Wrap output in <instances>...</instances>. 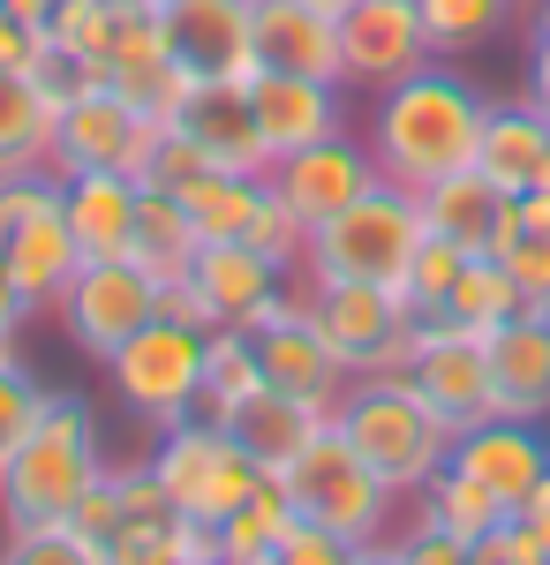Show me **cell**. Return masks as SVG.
Returning a JSON list of instances; mask_svg holds the SVG:
<instances>
[{
  "label": "cell",
  "instance_id": "1",
  "mask_svg": "<svg viewBox=\"0 0 550 565\" xmlns=\"http://www.w3.org/2000/svg\"><path fill=\"white\" fill-rule=\"evenodd\" d=\"M483 121H490V98L467 84L461 68L430 61V68H415V76H400L392 90H378L370 136H362V143H370V159H378L384 181H400V189L423 196L430 181L475 167Z\"/></svg>",
  "mask_w": 550,
  "mask_h": 565
},
{
  "label": "cell",
  "instance_id": "2",
  "mask_svg": "<svg viewBox=\"0 0 550 565\" xmlns=\"http://www.w3.org/2000/svg\"><path fill=\"white\" fill-rule=\"evenodd\" d=\"M106 430L91 415V399L76 392H53L45 415L31 423V437L8 452L0 468V527H53V521H76V505L91 498V482L106 476Z\"/></svg>",
  "mask_w": 550,
  "mask_h": 565
},
{
  "label": "cell",
  "instance_id": "3",
  "mask_svg": "<svg viewBox=\"0 0 550 565\" xmlns=\"http://www.w3.org/2000/svg\"><path fill=\"white\" fill-rule=\"evenodd\" d=\"M332 430L378 468L384 490H392L400 505L453 460V430L430 415L423 392L408 385L400 370H384V377H347V392H339V407H332Z\"/></svg>",
  "mask_w": 550,
  "mask_h": 565
},
{
  "label": "cell",
  "instance_id": "4",
  "mask_svg": "<svg viewBox=\"0 0 550 565\" xmlns=\"http://www.w3.org/2000/svg\"><path fill=\"white\" fill-rule=\"evenodd\" d=\"M423 234H430L423 196L378 174L347 212H332L325 226H309V242H302V279H370V287H400L408 264H415V249H423Z\"/></svg>",
  "mask_w": 550,
  "mask_h": 565
},
{
  "label": "cell",
  "instance_id": "5",
  "mask_svg": "<svg viewBox=\"0 0 550 565\" xmlns=\"http://www.w3.org/2000/svg\"><path fill=\"white\" fill-rule=\"evenodd\" d=\"M279 490H287V505H295V521L309 527H332V535H347L355 551L362 543H378V535H392L400 527V498L384 490V476L347 445V437L325 423V430L302 445L295 460L279 468Z\"/></svg>",
  "mask_w": 550,
  "mask_h": 565
},
{
  "label": "cell",
  "instance_id": "6",
  "mask_svg": "<svg viewBox=\"0 0 550 565\" xmlns=\"http://www.w3.org/2000/svg\"><path fill=\"white\" fill-rule=\"evenodd\" d=\"M295 279L302 271L272 264L264 249H250V242H204V249L189 257V271L159 287V317H181V324H197V332H250Z\"/></svg>",
  "mask_w": 550,
  "mask_h": 565
},
{
  "label": "cell",
  "instance_id": "7",
  "mask_svg": "<svg viewBox=\"0 0 550 565\" xmlns=\"http://www.w3.org/2000/svg\"><path fill=\"white\" fill-rule=\"evenodd\" d=\"M302 302H309V324L325 332V348L347 377H384L400 370L423 317L408 309L400 287H370V279H302Z\"/></svg>",
  "mask_w": 550,
  "mask_h": 565
},
{
  "label": "cell",
  "instance_id": "8",
  "mask_svg": "<svg viewBox=\"0 0 550 565\" xmlns=\"http://www.w3.org/2000/svg\"><path fill=\"white\" fill-rule=\"evenodd\" d=\"M204 340L197 324L181 317H151L144 332H128L121 348L106 354V385L144 430H167L181 415H197V392H204Z\"/></svg>",
  "mask_w": 550,
  "mask_h": 565
},
{
  "label": "cell",
  "instance_id": "9",
  "mask_svg": "<svg viewBox=\"0 0 550 565\" xmlns=\"http://www.w3.org/2000/svg\"><path fill=\"white\" fill-rule=\"evenodd\" d=\"M144 460H151V476L167 482V498L189 521H212V527L264 482V468H256L250 452L226 437V423H212V415H181L167 430H151V452Z\"/></svg>",
  "mask_w": 550,
  "mask_h": 565
},
{
  "label": "cell",
  "instance_id": "10",
  "mask_svg": "<svg viewBox=\"0 0 550 565\" xmlns=\"http://www.w3.org/2000/svg\"><path fill=\"white\" fill-rule=\"evenodd\" d=\"M159 114H144V106H128L121 90H91L76 106H61L53 114V136H45V167L68 181V174H136L151 167V143H159Z\"/></svg>",
  "mask_w": 550,
  "mask_h": 565
},
{
  "label": "cell",
  "instance_id": "11",
  "mask_svg": "<svg viewBox=\"0 0 550 565\" xmlns=\"http://www.w3.org/2000/svg\"><path fill=\"white\" fill-rule=\"evenodd\" d=\"M159 317V279L144 271L136 257H84V271L61 287L53 302V324L68 332V348L106 362L128 332H144Z\"/></svg>",
  "mask_w": 550,
  "mask_h": 565
},
{
  "label": "cell",
  "instance_id": "12",
  "mask_svg": "<svg viewBox=\"0 0 550 565\" xmlns=\"http://www.w3.org/2000/svg\"><path fill=\"white\" fill-rule=\"evenodd\" d=\"M430 31H423V8L415 0H362L339 15V84L347 90H392L400 76L430 68Z\"/></svg>",
  "mask_w": 550,
  "mask_h": 565
},
{
  "label": "cell",
  "instance_id": "13",
  "mask_svg": "<svg viewBox=\"0 0 550 565\" xmlns=\"http://www.w3.org/2000/svg\"><path fill=\"white\" fill-rule=\"evenodd\" d=\"M167 53L189 84L256 76V0H167Z\"/></svg>",
  "mask_w": 550,
  "mask_h": 565
},
{
  "label": "cell",
  "instance_id": "14",
  "mask_svg": "<svg viewBox=\"0 0 550 565\" xmlns=\"http://www.w3.org/2000/svg\"><path fill=\"white\" fill-rule=\"evenodd\" d=\"M256 340V370H264V385L295 392V399H309V407H325L332 415L339 392H347V370L332 362V348H325V332L309 324V302H302V279L279 295V302L264 309L250 324Z\"/></svg>",
  "mask_w": 550,
  "mask_h": 565
},
{
  "label": "cell",
  "instance_id": "15",
  "mask_svg": "<svg viewBox=\"0 0 550 565\" xmlns=\"http://www.w3.org/2000/svg\"><path fill=\"white\" fill-rule=\"evenodd\" d=\"M400 377L423 392V407L453 437L498 415V399H490V354H483V340H467V332H437V324H423L415 348H408V362H400Z\"/></svg>",
  "mask_w": 550,
  "mask_h": 565
},
{
  "label": "cell",
  "instance_id": "16",
  "mask_svg": "<svg viewBox=\"0 0 550 565\" xmlns=\"http://www.w3.org/2000/svg\"><path fill=\"white\" fill-rule=\"evenodd\" d=\"M167 129L219 174H272L250 84H181V98L167 106Z\"/></svg>",
  "mask_w": 550,
  "mask_h": 565
},
{
  "label": "cell",
  "instance_id": "17",
  "mask_svg": "<svg viewBox=\"0 0 550 565\" xmlns=\"http://www.w3.org/2000/svg\"><path fill=\"white\" fill-rule=\"evenodd\" d=\"M378 181V159H370V143L362 136H325V143H309V151H287L279 167H272V189H279V204L302 218V226H325L332 212H347L362 189Z\"/></svg>",
  "mask_w": 550,
  "mask_h": 565
},
{
  "label": "cell",
  "instance_id": "18",
  "mask_svg": "<svg viewBox=\"0 0 550 565\" xmlns=\"http://www.w3.org/2000/svg\"><path fill=\"white\" fill-rule=\"evenodd\" d=\"M250 106H256V129H264L272 167H279L287 151H309V143H325V136L347 129V84H325V76L256 68L250 76Z\"/></svg>",
  "mask_w": 550,
  "mask_h": 565
},
{
  "label": "cell",
  "instance_id": "19",
  "mask_svg": "<svg viewBox=\"0 0 550 565\" xmlns=\"http://www.w3.org/2000/svg\"><path fill=\"white\" fill-rule=\"evenodd\" d=\"M453 468L475 476L506 513H520V505L536 498V482L550 476V437H543V423L490 415V423H475V430L453 437Z\"/></svg>",
  "mask_w": 550,
  "mask_h": 565
},
{
  "label": "cell",
  "instance_id": "20",
  "mask_svg": "<svg viewBox=\"0 0 550 565\" xmlns=\"http://www.w3.org/2000/svg\"><path fill=\"white\" fill-rule=\"evenodd\" d=\"M490 354V399L512 423H550V309H512L483 340Z\"/></svg>",
  "mask_w": 550,
  "mask_h": 565
},
{
  "label": "cell",
  "instance_id": "21",
  "mask_svg": "<svg viewBox=\"0 0 550 565\" xmlns=\"http://www.w3.org/2000/svg\"><path fill=\"white\" fill-rule=\"evenodd\" d=\"M423 218H430V234L461 242L467 257H498L506 234L520 226V196H506L483 167H467V174H445L423 189Z\"/></svg>",
  "mask_w": 550,
  "mask_h": 565
},
{
  "label": "cell",
  "instance_id": "22",
  "mask_svg": "<svg viewBox=\"0 0 550 565\" xmlns=\"http://www.w3.org/2000/svg\"><path fill=\"white\" fill-rule=\"evenodd\" d=\"M475 167L506 196H550V114L536 98H490Z\"/></svg>",
  "mask_w": 550,
  "mask_h": 565
},
{
  "label": "cell",
  "instance_id": "23",
  "mask_svg": "<svg viewBox=\"0 0 550 565\" xmlns=\"http://www.w3.org/2000/svg\"><path fill=\"white\" fill-rule=\"evenodd\" d=\"M256 68L339 84V15L309 0H256Z\"/></svg>",
  "mask_w": 550,
  "mask_h": 565
},
{
  "label": "cell",
  "instance_id": "24",
  "mask_svg": "<svg viewBox=\"0 0 550 565\" xmlns=\"http://www.w3.org/2000/svg\"><path fill=\"white\" fill-rule=\"evenodd\" d=\"M0 257H8V271L23 279V295H31L39 317H45V309L61 302V287L84 271V242H76V226H68L61 204H45V212H31L15 234H0Z\"/></svg>",
  "mask_w": 550,
  "mask_h": 565
},
{
  "label": "cell",
  "instance_id": "25",
  "mask_svg": "<svg viewBox=\"0 0 550 565\" xmlns=\"http://www.w3.org/2000/svg\"><path fill=\"white\" fill-rule=\"evenodd\" d=\"M325 423H332L325 407H309V399H295V392H279V385H256L250 399L226 415V437L250 452L264 476H279V468H287V460H295Z\"/></svg>",
  "mask_w": 550,
  "mask_h": 565
},
{
  "label": "cell",
  "instance_id": "26",
  "mask_svg": "<svg viewBox=\"0 0 550 565\" xmlns=\"http://www.w3.org/2000/svg\"><path fill=\"white\" fill-rule=\"evenodd\" d=\"M136 196H144L136 174H68L61 181V212L76 226L84 257H128V242H136Z\"/></svg>",
  "mask_w": 550,
  "mask_h": 565
},
{
  "label": "cell",
  "instance_id": "27",
  "mask_svg": "<svg viewBox=\"0 0 550 565\" xmlns=\"http://www.w3.org/2000/svg\"><path fill=\"white\" fill-rule=\"evenodd\" d=\"M181 212L197 226V242H256V218L272 204V174H197L189 189H173Z\"/></svg>",
  "mask_w": 550,
  "mask_h": 565
},
{
  "label": "cell",
  "instance_id": "28",
  "mask_svg": "<svg viewBox=\"0 0 550 565\" xmlns=\"http://www.w3.org/2000/svg\"><path fill=\"white\" fill-rule=\"evenodd\" d=\"M512 309H520V295H512L506 264H498V257H467L461 279H453V295L430 309L423 324H437V332H467V340H490Z\"/></svg>",
  "mask_w": 550,
  "mask_h": 565
},
{
  "label": "cell",
  "instance_id": "29",
  "mask_svg": "<svg viewBox=\"0 0 550 565\" xmlns=\"http://www.w3.org/2000/svg\"><path fill=\"white\" fill-rule=\"evenodd\" d=\"M197 249H204V242H197V226H189V212H181V196H173V189H159V181H144L128 257L144 264L159 287H167V279H181V271H189V257H197Z\"/></svg>",
  "mask_w": 550,
  "mask_h": 565
},
{
  "label": "cell",
  "instance_id": "30",
  "mask_svg": "<svg viewBox=\"0 0 550 565\" xmlns=\"http://www.w3.org/2000/svg\"><path fill=\"white\" fill-rule=\"evenodd\" d=\"M287 535H295V505H287V490H279V482L264 476L250 498L219 521V558H226V565H272Z\"/></svg>",
  "mask_w": 550,
  "mask_h": 565
},
{
  "label": "cell",
  "instance_id": "31",
  "mask_svg": "<svg viewBox=\"0 0 550 565\" xmlns=\"http://www.w3.org/2000/svg\"><path fill=\"white\" fill-rule=\"evenodd\" d=\"M45 136H53V106L23 68H0V181L45 167Z\"/></svg>",
  "mask_w": 550,
  "mask_h": 565
},
{
  "label": "cell",
  "instance_id": "32",
  "mask_svg": "<svg viewBox=\"0 0 550 565\" xmlns=\"http://www.w3.org/2000/svg\"><path fill=\"white\" fill-rule=\"evenodd\" d=\"M408 505H415L423 521H437V527H453V535H467V543H483V535H490L498 521H512L506 505H498V498H490V490H483L475 476H461L453 460H445V468H437V476H430L423 490L408 498Z\"/></svg>",
  "mask_w": 550,
  "mask_h": 565
},
{
  "label": "cell",
  "instance_id": "33",
  "mask_svg": "<svg viewBox=\"0 0 550 565\" xmlns=\"http://www.w3.org/2000/svg\"><path fill=\"white\" fill-rule=\"evenodd\" d=\"M415 8H423V31H430V53L437 61L490 45L520 15V0H415Z\"/></svg>",
  "mask_w": 550,
  "mask_h": 565
},
{
  "label": "cell",
  "instance_id": "34",
  "mask_svg": "<svg viewBox=\"0 0 550 565\" xmlns=\"http://www.w3.org/2000/svg\"><path fill=\"white\" fill-rule=\"evenodd\" d=\"M256 385H264V370H256V340H250V332H212V340H204V392H197V415L226 423Z\"/></svg>",
  "mask_w": 550,
  "mask_h": 565
},
{
  "label": "cell",
  "instance_id": "35",
  "mask_svg": "<svg viewBox=\"0 0 550 565\" xmlns=\"http://www.w3.org/2000/svg\"><path fill=\"white\" fill-rule=\"evenodd\" d=\"M0 565H114V558L76 521H53V527H15L0 543Z\"/></svg>",
  "mask_w": 550,
  "mask_h": 565
},
{
  "label": "cell",
  "instance_id": "36",
  "mask_svg": "<svg viewBox=\"0 0 550 565\" xmlns=\"http://www.w3.org/2000/svg\"><path fill=\"white\" fill-rule=\"evenodd\" d=\"M498 264H506L520 309H550V226L543 218H520L506 234V249H498Z\"/></svg>",
  "mask_w": 550,
  "mask_h": 565
},
{
  "label": "cell",
  "instance_id": "37",
  "mask_svg": "<svg viewBox=\"0 0 550 565\" xmlns=\"http://www.w3.org/2000/svg\"><path fill=\"white\" fill-rule=\"evenodd\" d=\"M45 399H53V385L31 370V354H23V362H0V468H8V452L31 437V423L45 415Z\"/></svg>",
  "mask_w": 550,
  "mask_h": 565
},
{
  "label": "cell",
  "instance_id": "38",
  "mask_svg": "<svg viewBox=\"0 0 550 565\" xmlns=\"http://www.w3.org/2000/svg\"><path fill=\"white\" fill-rule=\"evenodd\" d=\"M31 84H39V90H45V106L61 114V106H76V98H91V90L106 84V76H98V61H91V53H76V45H61L53 31H45L39 61H31Z\"/></svg>",
  "mask_w": 550,
  "mask_h": 565
},
{
  "label": "cell",
  "instance_id": "39",
  "mask_svg": "<svg viewBox=\"0 0 550 565\" xmlns=\"http://www.w3.org/2000/svg\"><path fill=\"white\" fill-rule=\"evenodd\" d=\"M467 249L461 242H445V234H423V249H415V264H408V279H400V295H408V309L415 317H430V309L453 295V279H461Z\"/></svg>",
  "mask_w": 550,
  "mask_h": 565
},
{
  "label": "cell",
  "instance_id": "40",
  "mask_svg": "<svg viewBox=\"0 0 550 565\" xmlns=\"http://www.w3.org/2000/svg\"><path fill=\"white\" fill-rule=\"evenodd\" d=\"M392 543H400L408 565H475V543L453 535V527H437V521H423V513H408V521L392 527Z\"/></svg>",
  "mask_w": 550,
  "mask_h": 565
},
{
  "label": "cell",
  "instance_id": "41",
  "mask_svg": "<svg viewBox=\"0 0 550 565\" xmlns=\"http://www.w3.org/2000/svg\"><path fill=\"white\" fill-rule=\"evenodd\" d=\"M272 565H355V543H347V535H332V527L295 521V535L279 543V558H272Z\"/></svg>",
  "mask_w": 550,
  "mask_h": 565
},
{
  "label": "cell",
  "instance_id": "42",
  "mask_svg": "<svg viewBox=\"0 0 550 565\" xmlns=\"http://www.w3.org/2000/svg\"><path fill=\"white\" fill-rule=\"evenodd\" d=\"M475 565H550V558H543V543H536L520 521H498L483 543H475Z\"/></svg>",
  "mask_w": 550,
  "mask_h": 565
},
{
  "label": "cell",
  "instance_id": "43",
  "mask_svg": "<svg viewBox=\"0 0 550 565\" xmlns=\"http://www.w3.org/2000/svg\"><path fill=\"white\" fill-rule=\"evenodd\" d=\"M39 45H45V23H15V15H0V68H23V76H31Z\"/></svg>",
  "mask_w": 550,
  "mask_h": 565
},
{
  "label": "cell",
  "instance_id": "44",
  "mask_svg": "<svg viewBox=\"0 0 550 565\" xmlns=\"http://www.w3.org/2000/svg\"><path fill=\"white\" fill-rule=\"evenodd\" d=\"M31 317H39V302L23 295V279L8 271V257H0V324H8V332H23Z\"/></svg>",
  "mask_w": 550,
  "mask_h": 565
},
{
  "label": "cell",
  "instance_id": "45",
  "mask_svg": "<svg viewBox=\"0 0 550 565\" xmlns=\"http://www.w3.org/2000/svg\"><path fill=\"white\" fill-rule=\"evenodd\" d=\"M512 521L528 527V535H536V543H543V558H550V476L536 482V498H528V505H520V513H512Z\"/></svg>",
  "mask_w": 550,
  "mask_h": 565
},
{
  "label": "cell",
  "instance_id": "46",
  "mask_svg": "<svg viewBox=\"0 0 550 565\" xmlns=\"http://www.w3.org/2000/svg\"><path fill=\"white\" fill-rule=\"evenodd\" d=\"M528 98L550 114V39H536L528 45Z\"/></svg>",
  "mask_w": 550,
  "mask_h": 565
},
{
  "label": "cell",
  "instance_id": "47",
  "mask_svg": "<svg viewBox=\"0 0 550 565\" xmlns=\"http://www.w3.org/2000/svg\"><path fill=\"white\" fill-rule=\"evenodd\" d=\"M355 565H408V558H400V543H392V535H378V543H362V551H355Z\"/></svg>",
  "mask_w": 550,
  "mask_h": 565
},
{
  "label": "cell",
  "instance_id": "48",
  "mask_svg": "<svg viewBox=\"0 0 550 565\" xmlns=\"http://www.w3.org/2000/svg\"><path fill=\"white\" fill-rule=\"evenodd\" d=\"M0 8H8L15 23H45V15H53V0H0Z\"/></svg>",
  "mask_w": 550,
  "mask_h": 565
},
{
  "label": "cell",
  "instance_id": "49",
  "mask_svg": "<svg viewBox=\"0 0 550 565\" xmlns=\"http://www.w3.org/2000/svg\"><path fill=\"white\" fill-rule=\"evenodd\" d=\"M0 362H23V332H8V324H0Z\"/></svg>",
  "mask_w": 550,
  "mask_h": 565
},
{
  "label": "cell",
  "instance_id": "50",
  "mask_svg": "<svg viewBox=\"0 0 550 565\" xmlns=\"http://www.w3.org/2000/svg\"><path fill=\"white\" fill-rule=\"evenodd\" d=\"M309 8H325V15H347V8H362V0H309Z\"/></svg>",
  "mask_w": 550,
  "mask_h": 565
},
{
  "label": "cell",
  "instance_id": "51",
  "mask_svg": "<svg viewBox=\"0 0 550 565\" xmlns=\"http://www.w3.org/2000/svg\"><path fill=\"white\" fill-rule=\"evenodd\" d=\"M136 8H167V0H136Z\"/></svg>",
  "mask_w": 550,
  "mask_h": 565
},
{
  "label": "cell",
  "instance_id": "52",
  "mask_svg": "<svg viewBox=\"0 0 550 565\" xmlns=\"http://www.w3.org/2000/svg\"><path fill=\"white\" fill-rule=\"evenodd\" d=\"M159 565H173V558H159Z\"/></svg>",
  "mask_w": 550,
  "mask_h": 565
},
{
  "label": "cell",
  "instance_id": "53",
  "mask_svg": "<svg viewBox=\"0 0 550 565\" xmlns=\"http://www.w3.org/2000/svg\"><path fill=\"white\" fill-rule=\"evenodd\" d=\"M0 15H8V8H0Z\"/></svg>",
  "mask_w": 550,
  "mask_h": 565
},
{
  "label": "cell",
  "instance_id": "54",
  "mask_svg": "<svg viewBox=\"0 0 550 565\" xmlns=\"http://www.w3.org/2000/svg\"><path fill=\"white\" fill-rule=\"evenodd\" d=\"M520 8H528V0H520Z\"/></svg>",
  "mask_w": 550,
  "mask_h": 565
},
{
  "label": "cell",
  "instance_id": "55",
  "mask_svg": "<svg viewBox=\"0 0 550 565\" xmlns=\"http://www.w3.org/2000/svg\"><path fill=\"white\" fill-rule=\"evenodd\" d=\"M219 565H226V558H219Z\"/></svg>",
  "mask_w": 550,
  "mask_h": 565
}]
</instances>
